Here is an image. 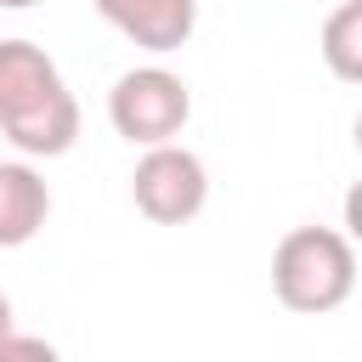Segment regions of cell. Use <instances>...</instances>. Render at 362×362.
I'll use <instances>...</instances> for the list:
<instances>
[{"label": "cell", "mask_w": 362, "mask_h": 362, "mask_svg": "<svg viewBox=\"0 0 362 362\" xmlns=\"http://www.w3.org/2000/svg\"><path fill=\"white\" fill-rule=\"evenodd\" d=\"M322 62L345 85H362V0H345L339 11H328V23H322Z\"/></svg>", "instance_id": "ba28073f"}, {"label": "cell", "mask_w": 362, "mask_h": 362, "mask_svg": "<svg viewBox=\"0 0 362 362\" xmlns=\"http://www.w3.org/2000/svg\"><path fill=\"white\" fill-rule=\"evenodd\" d=\"M107 119H113V130L124 141L170 147L192 119V90L170 68H130L107 96Z\"/></svg>", "instance_id": "7a4b0ae2"}, {"label": "cell", "mask_w": 362, "mask_h": 362, "mask_svg": "<svg viewBox=\"0 0 362 362\" xmlns=\"http://www.w3.org/2000/svg\"><path fill=\"white\" fill-rule=\"evenodd\" d=\"M272 288L300 317H322V311L345 305L351 288H356V249H351V238L334 232V226H294V232H283V243L272 255Z\"/></svg>", "instance_id": "6da1fadb"}, {"label": "cell", "mask_w": 362, "mask_h": 362, "mask_svg": "<svg viewBox=\"0 0 362 362\" xmlns=\"http://www.w3.org/2000/svg\"><path fill=\"white\" fill-rule=\"evenodd\" d=\"M0 6H11V11H23V6H34V0H0Z\"/></svg>", "instance_id": "7c38bea8"}, {"label": "cell", "mask_w": 362, "mask_h": 362, "mask_svg": "<svg viewBox=\"0 0 362 362\" xmlns=\"http://www.w3.org/2000/svg\"><path fill=\"white\" fill-rule=\"evenodd\" d=\"M356 147H362V113H356Z\"/></svg>", "instance_id": "4fadbf2b"}, {"label": "cell", "mask_w": 362, "mask_h": 362, "mask_svg": "<svg viewBox=\"0 0 362 362\" xmlns=\"http://www.w3.org/2000/svg\"><path fill=\"white\" fill-rule=\"evenodd\" d=\"M96 11L141 51H175L198 23V0H96Z\"/></svg>", "instance_id": "277c9868"}, {"label": "cell", "mask_w": 362, "mask_h": 362, "mask_svg": "<svg viewBox=\"0 0 362 362\" xmlns=\"http://www.w3.org/2000/svg\"><path fill=\"white\" fill-rule=\"evenodd\" d=\"M0 130H6V141H11L17 153L57 158V153H68L74 136H79V102H74V90L62 85L57 96H45L40 107H28L23 119H11V124H0Z\"/></svg>", "instance_id": "8992f818"}, {"label": "cell", "mask_w": 362, "mask_h": 362, "mask_svg": "<svg viewBox=\"0 0 362 362\" xmlns=\"http://www.w3.org/2000/svg\"><path fill=\"white\" fill-rule=\"evenodd\" d=\"M57 90H62V74H57V62H51L40 45H28V40H0V124L23 119L28 107H40V102L57 96Z\"/></svg>", "instance_id": "5b68a950"}, {"label": "cell", "mask_w": 362, "mask_h": 362, "mask_svg": "<svg viewBox=\"0 0 362 362\" xmlns=\"http://www.w3.org/2000/svg\"><path fill=\"white\" fill-rule=\"evenodd\" d=\"M0 362H62V356H57V345H45L34 334H11V339H0Z\"/></svg>", "instance_id": "9c48e42d"}, {"label": "cell", "mask_w": 362, "mask_h": 362, "mask_svg": "<svg viewBox=\"0 0 362 362\" xmlns=\"http://www.w3.org/2000/svg\"><path fill=\"white\" fill-rule=\"evenodd\" d=\"M130 198L153 226H187L209 198V175H204L198 153H187L175 141L170 147H147V158L130 175Z\"/></svg>", "instance_id": "3957f363"}, {"label": "cell", "mask_w": 362, "mask_h": 362, "mask_svg": "<svg viewBox=\"0 0 362 362\" xmlns=\"http://www.w3.org/2000/svg\"><path fill=\"white\" fill-rule=\"evenodd\" d=\"M345 238L362 243V181H351V192H345Z\"/></svg>", "instance_id": "30bf717a"}, {"label": "cell", "mask_w": 362, "mask_h": 362, "mask_svg": "<svg viewBox=\"0 0 362 362\" xmlns=\"http://www.w3.org/2000/svg\"><path fill=\"white\" fill-rule=\"evenodd\" d=\"M11 334H17V328H11V300L0 294V339H11Z\"/></svg>", "instance_id": "8fae6325"}, {"label": "cell", "mask_w": 362, "mask_h": 362, "mask_svg": "<svg viewBox=\"0 0 362 362\" xmlns=\"http://www.w3.org/2000/svg\"><path fill=\"white\" fill-rule=\"evenodd\" d=\"M51 215V192L28 164H0V249H23L40 238Z\"/></svg>", "instance_id": "52a82bcc"}]
</instances>
